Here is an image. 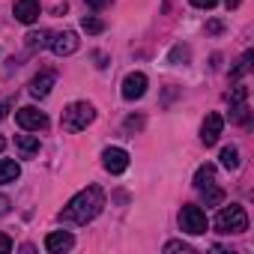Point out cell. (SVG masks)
Returning <instances> with one entry per match:
<instances>
[{
    "mask_svg": "<svg viewBox=\"0 0 254 254\" xmlns=\"http://www.w3.org/2000/svg\"><path fill=\"white\" fill-rule=\"evenodd\" d=\"M102 209H105V191H102L99 186H87V189H81V191L60 209L57 218H60L63 224L84 227V224H90Z\"/></svg>",
    "mask_w": 254,
    "mask_h": 254,
    "instance_id": "obj_1",
    "label": "cell"
},
{
    "mask_svg": "<svg viewBox=\"0 0 254 254\" xmlns=\"http://www.w3.org/2000/svg\"><path fill=\"white\" fill-rule=\"evenodd\" d=\"M93 120H96V108L90 102H72V105H66V111L60 117V126H63V132L75 135V132H84Z\"/></svg>",
    "mask_w": 254,
    "mask_h": 254,
    "instance_id": "obj_2",
    "label": "cell"
},
{
    "mask_svg": "<svg viewBox=\"0 0 254 254\" xmlns=\"http://www.w3.org/2000/svg\"><path fill=\"white\" fill-rule=\"evenodd\" d=\"M215 230L230 236V233H245L248 230V215L239 203H230V206H221L218 215H215Z\"/></svg>",
    "mask_w": 254,
    "mask_h": 254,
    "instance_id": "obj_3",
    "label": "cell"
},
{
    "mask_svg": "<svg viewBox=\"0 0 254 254\" xmlns=\"http://www.w3.org/2000/svg\"><path fill=\"white\" fill-rule=\"evenodd\" d=\"M180 227H183L186 233H191V236L206 233V227H209L206 212H203L200 206H194V203H186V206L180 209Z\"/></svg>",
    "mask_w": 254,
    "mask_h": 254,
    "instance_id": "obj_4",
    "label": "cell"
},
{
    "mask_svg": "<svg viewBox=\"0 0 254 254\" xmlns=\"http://www.w3.org/2000/svg\"><path fill=\"white\" fill-rule=\"evenodd\" d=\"M15 123L21 126L24 132H45V129H48V117H45V111H36L33 105L18 108V111H15Z\"/></svg>",
    "mask_w": 254,
    "mask_h": 254,
    "instance_id": "obj_5",
    "label": "cell"
},
{
    "mask_svg": "<svg viewBox=\"0 0 254 254\" xmlns=\"http://www.w3.org/2000/svg\"><path fill=\"white\" fill-rule=\"evenodd\" d=\"M147 84H150V81H147L144 72H129V75L123 78V90H120V93H123L126 102H138V99L147 93Z\"/></svg>",
    "mask_w": 254,
    "mask_h": 254,
    "instance_id": "obj_6",
    "label": "cell"
},
{
    "mask_svg": "<svg viewBox=\"0 0 254 254\" xmlns=\"http://www.w3.org/2000/svg\"><path fill=\"white\" fill-rule=\"evenodd\" d=\"M102 165L108 174H123L126 168H129V153H126L123 147H105L102 150Z\"/></svg>",
    "mask_w": 254,
    "mask_h": 254,
    "instance_id": "obj_7",
    "label": "cell"
},
{
    "mask_svg": "<svg viewBox=\"0 0 254 254\" xmlns=\"http://www.w3.org/2000/svg\"><path fill=\"white\" fill-rule=\"evenodd\" d=\"M78 45H81V39H78L75 30H63V33H57V36L51 39V51H54L57 57H69V54H75Z\"/></svg>",
    "mask_w": 254,
    "mask_h": 254,
    "instance_id": "obj_8",
    "label": "cell"
},
{
    "mask_svg": "<svg viewBox=\"0 0 254 254\" xmlns=\"http://www.w3.org/2000/svg\"><path fill=\"white\" fill-rule=\"evenodd\" d=\"M221 129H224L221 114H206V120H203V126H200V141H203L206 147H212V144L221 138Z\"/></svg>",
    "mask_w": 254,
    "mask_h": 254,
    "instance_id": "obj_9",
    "label": "cell"
},
{
    "mask_svg": "<svg viewBox=\"0 0 254 254\" xmlns=\"http://www.w3.org/2000/svg\"><path fill=\"white\" fill-rule=\"evenodd\" d=\"M12 15H15V21H21V24H33V21L39 18V0H15Z\"/></svg>",
    "mask_w": 254,
    "mask_h": 254,
    "instance_id": "obj_10",
    "label": "cell"
},
{
    "mask_svg": "<svg viewBox=\"0 0 254 254\" xmlns=\"http://www.w3.org/2000/svg\"><path fill=\"white\" fill-rule=\"evenodd\" d=\"M72 245H75V236H72L69 230H54V233H48V236H45V251H51V254L69 251Z\"/></svg>",
    "mask_w": 254,
    "mask_h": 254,
    "instance_id": "obj_11",
    "label": "cell"
},
{
    "mask_svg": "<svg viewBox=\"0 0 254 254\" xmlns=\"http://www.w3.org/2000/svg\"><path fill=\"white\" fill-rule=\"evenodd\" d=\"M54 81H57V75L54 72H39L33 81H30V96H36V99H45L48 93H51V87H54Z\"/></svg>",
    "mask_w": 254,
    "mask_h": 254,
    "instance_id": "obj_12",
    "label": "cell"
},
{
    "mask_svg": "<svg viewBox=\"0 0 254 254\" xmlns=\"http://www.w3.org/2000/svg\"><path fill=\"white\" fill-rule=\"evenodd\" d=\"M212 186H218L215 183V165H200L197 171H194V189L197 191H206V189H212Z\"/></svg>",
    "mask_w": 254,
    "mask_h": 254,
    "instance_id": "obj_13",
    "label": "cell"
},
{
    "mask_svg": "<svg viewBox=\"0 0 254 254\" xmlns=\"http://www.w3.org/2000/svg\"><path fill=\"white\" fill-rule=\"evenodd\" d=\"M18 177H21V168H18V162H12V159H0V186L15 183Z\"/></svg>",
    "mask_w": 254,
    "mask_h": 254,
    "instance_id": "obj_14",
    "label": "cell"
},
{
    "mask_svg": "<svg viewBox=\"0 0 254 254\" xmlns=\"http://www.w3.org/2000/svg\"><path fill=\"white\" fill-rule=\"evenodd\" d=\"M15 147H18V153H21L24 159H30V156L39 153V138H36V135H18V138H15Z\"/></svg>",
    "mask_w": 254,
    "mask_h": 254,
    "instance_id": "obj_15",
    "label": "cell"
},
{
    "mask_svg": "<svg viewBox=\"0 0 254 254\" xmlns=\"http://www.w3.org/2000/svg\"><path fill=\"white\" fill-rule=\"evenodd\" d=\"M24 39H27V48H33V51H36V48L51 45V33H48V30H30Z\"/></svg>",
    "mask_w": 254,
    "mask_h": 254,
    "instance_id": "obj_16",
    "label": "cell"
},
{
    "mask_svg": "<svg viewBox=\"0 0 254 254\" xmlns=\"http://www.w3.org/2000/svg\"><path fill=\"white\" fill-rule=\"evenodd\" d=\"M81 27H84V33H90V36L105 33V21L96 18V15H84V18H81Z\"/></svg>",
    "mask_w": 254,
    "mask_h": 254,
    "instance_id": "obj_17",
    "label": "cell"
},
{
    "mask_svg": "<svg viewBox=\"0 0 254 254\" xmlns=\"http://www.w3.org/2000/svg\"><path fill=\"white\" fill-rule=\"evenodd\" d=\"M218 159H221V165H224L227 171H236V168H239V150H236V147H224Z\"/></svg>",
    "mask_w": 254,
    "mask_h": 254,
    "instance_id": "obj_18",
    "label": "cell"
},
{
    "mask_svg": "<svg viewBox=\"0 0 254 254\" xmlns=\"http://www.w3.org/2000/svg\"><path fill=\"white\" fill-rule=\"evenodd\" d=\"M248 69H251V51H245V54H242V60H239V63H236V66L230 69V78L236 81V78H242V75H245Z\"/></svg>",
    "mask_w": 254,
    "mask_h": 254,
    "instance_id": "obj_19",
    "label": "cell"
},
{
    "mask_svg": "<svg viewBox=\"0 0 254 254\" xmlns=\"http://www.w3.org/2000/svg\"><path fill=\"white\" fill-rule=\"evenodd\" d=\"M230 120H233V123H239V126H245V123H248V105H245V102L230 105Z\"/></svg>",
    "mask_w": 254,
    "mask_h": 254,
    "instance_id": "obj_20",
    "label": "cell"
},
{
    "mask_svg": "<svg viewBox=\"0 0 254 254\" xmlns=\"http://www.w3.org/2000/svg\"><path fill=\"white\" fill-rule=\"evenodd\" d=\"M200 194H203L206 206H221V200H224V191H221L218 186H212V189H206V191H200Z\"/></svg>",
    "mask_w": 254,
    "mask_h": 254,
    "instance_id": "obj_21",
    "label": "cell"
},
{
    "mask_svg": "<svg viewBox=\"0 0 254 254\" xmlns=\"http://www.w3.org/2000/svg\"><path fill=\"white\" fill-rule=\"evenodd\" d=\"M165 251H168V254H174V251H183V254H191V245H189V242H183V239H171V242L165 245Z\"/></svg>",
    "mask_w": 254,
    "mask_h": 254,
    "instance_id": "obj_22",
    "label": "cell"
},
{
    "mask_svg": "<svg viewBox=\"0 0 254 254\" xmlns=\"http://www.w3.org/2000/svg\"><path fill=\"white\" fill-rule=\"evenodd\" d=\"M227 99H230V105H239V102H245V99H248V87H233Z\"/></svg>",
    "mask_w": 254,
    "mask_h": 254,
    "instance_id": "obj_23",
    "label": "cell"
},
{
    "mask_svg": "<svg viewBox=\"0 0 254 254\" xmlns=\"http://www.w3.org/2000/svg\"><path fill=\"white\" fill-rule=\"evenodd\" d=\"M180 60H183V63L189 60V48H186V45H177V48L171 51V63H180Z\"/></svg>",
    "mask_w": 254,
    "mask_h": 254,
    "instance_id": "obj_24",
    "label": "cell"
},
{
    "mask_svg": "<svg viewBox=\"0 0 254 254\" xmlns=\"http://www.w3.org/2000/svg\"><path fill=\"white\" fill-rule=\"evenodd\" d=\"M84 3L90 6V9H96V12H102V9H108L114 0H84Z\"/></svg>",
    "mask_w": 254,
    "mask_h": 254,
    "instance_id": "obj_25",
    "label": "cell"
},
{
    "mask_svg": "<svg viewBox=\"0 0 254 254\" xmlns=\"http://www.w3.org/2000/svg\"><path fill=\"white\" fill-rule=\"evenodd\" d=\"M12 251V239L6 233H0V254H9Z\"/></svg>",
    "mask_w": 254,
    "mask_h": 254,
    "instance_id": "obj_26",
    "label": "cell"
},
{
    "mask_svg": "<svg viewBox=\"0 0 254 254\" xmlns=\"http://www.w3.org/2000/svg\"><path fill=\"white\" fill-rule=\"evenodd\" d=\"M221 30H224V21H218V18H212L206 24V33H221Z\"/></svg>",
    "mask_w": 254,
    "mask_h": 254,
    "instance_id": "obj_27",
    "label": "cell"
},
{
    "mask_svg": "<svg viewBox=\"0 0 254 254\" xmlns=\"http://www.w3.org/2000/svg\"><path fill=\"white\" fill-rule=\"evenodd\" d=\"M218 3V0H191V6H197V9H212Z\"/></svg>",
    "mask_w": 254,
    "mask_h": 254,
    "instance_id": "obj_28",
    "label": "cell"
},
{
    "mask_svg": "<svg viewBox=\"0 0 254 254\" xmlns=\"http://www.w3.org/2000/svg\"><path fill=\"white\" fill-rule=\"evenodd\" d=\"M141 126H144V120H135V117L126 120V129H141Z\"/></svg>",
    "mask_w": 254,
    "mask_h": 254,
    "instance_id": "obj_29",
    "label": "cell"
},
{
    "mask_svg": "<svg viewBox=\"0 0 254 254\" xmlns=\"http://www.w3.org/2000/svg\"><path fill=\"white\" fill-rule=\"evenodd\" d=\"M6 212H9V197L0 194V215H6Z\"/></svg>",
    "mask_w": 254,
    "mask_h": 254,
    "instance_id": "obj_30",
    "label": "cell"
},
{
    "mask_svg": "<svg viewBox=\"0 0 254 254\" xmlns=\"http://www.w3.org/2000/svg\"><path fill=\"white\" fill-rule=\"evenodd\" d=\"M9 108H12V102H9V99H6V102H0V120L6 117V111H9Z\"/></svg>",
    "mask_w": 254,
    "mask_h": 254,
    "instance_id": "obj_31",
    "label": "cell"
},
{
    "mask_svg": "<svg viewBox=\"0 0 254 254\" xmlns=\"http://www.w3.org/2000/svg\"><path fill=\"white\" fill-rule=\"evenodd\" d=\"M239 3H242V0H224V6H227V9H236Z\"/></svg>",
    "mask_w": 254,
    "mask_h": 254,
    "instance_id": "obj_32",
    "label": "cell"
},
{
    "mask_svg": "<svg viewBox=\"0 0 254 254\" xmlns=\"http://www.w3.org/2000/svg\"><path fill=\"white\" fill-rule=\"evenodd\" d=\"M3 150H6V138H3V135H0V153H3Z\"/></svg>",
    "mask_w": 254,
    "mask_h": 254,
    "instance_id": "obj_33",
    "label": "cell"
}]
</instances>
